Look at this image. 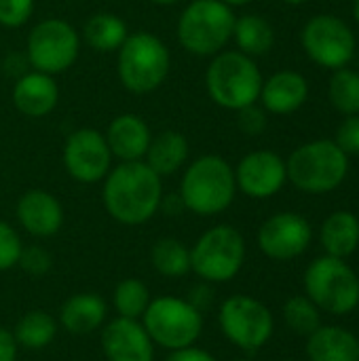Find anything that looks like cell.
I'll return each instance as SVG.
<instances>
[{
    "label": "cell",
    "mask_w": 359,
    "mask_h": 361,
    "mask_svg": "<svg viewBox=\"0 0 359 361\" xmlns=\"http://www.w3.org/2000/svg\"><path fill=\"white\" fill-rule=\"evenodd\" d=\"M286 4H292V6H298V4H305V2H309V0H284Z\"/></svg>",
    "instance_id": "obj_44"
},
{
    "label": "cell",
    "mask_w": 359,
    "mask_h": 361,
    "mask_svg": "<svg viewBox=\"0 0 359 361\" xmlns=\"http://www.w3.org/2000/svg\"><path fill=\"white\" fill-rule=\"evenodd\" d=\"M171 72V51L148 30L129 32L116 51V76L133 95H148L163 87Z\"/></svg>",
    "instance_id": "obj_4"
},
{
    "label": "cell",
    "mask_w": 359,
    "mask_h": 361,
    "mask_svg": "<svg viewBox=\"0 0 359 361\" xmlns=\"http://www.w3.org/2000/svg\"><path fill=\"white\" fill-rule=\"evenodd\" d=\"M108 148L118 163L144 161V154L152 140L150 125L135 112H123L110 121L104 131Z\"/></svg>",
    "instance_id": "obj_19"
},
{
    "label": "cell",
    "mask_w": 359,
    "mask_h": 361,
    "mask_svg": "<svg viewBox=\"0 0 359 361\" xmlns=\"http://www.w3.org/2000/svg\"><path fill=\"white\" fill-rule=\"evenodd\" d=\"M288 182L307 195L336 190L349 173V157L332 140H313L298 146L288 159Z\"/></svg>",
    "instance_id": "obj_6"
},
{
    "label": "cell",
    "mask_w": 359,
    "mask_h": 361,
    "mask_svg": "<svg viewBox=\"0 0 359 361\" xmlns=\"http://www.w3.org/2000/svg\"><path fill=\"white\" fill-rule=\"evenodd\" d=\"M233 40L237 44V51L250 55V57H262L267 55L275 44V30L271 21L258 13H248L235 19L233 27Z\"/></svg>",
    "instance_id": "obj_26"
},
{
    "label": "cell",
    "mask_w": 359,
    "mask_h": 361,
    "mask_svg": "<svg viewBox=\"0 0 359 361\" xmlns=\"http://www.w3.org/2000/svg\"><path fill=\"white\" fill-rule=\"evenodd\" d=\"M262 72L254 57L241 51H220L209 57L205 68V91L209 99L231 112H239L258 104L262 89Z\"/></svg>",
    "instance_id": "obj_3"
},
{
    "label": "cell",
    "mask_w": 359,
    "mask_h": 361,
    "mask_svg": "<svg viewBox=\"0 0 359 361\" xmlns=\"http://www.w3.org/2000/svg\"><path fill=\"white\" fill-rule=\"evenodd\" d=\"M231 361H250V360H231Z\"/></svg>",
    "instance_id": "obj_45"
},
{
    "label": "cell",
    "mask_w": 359,
    "mask_h": 361,
    "mask_svg": "<svg viewBox=\"0 0 359 361\" xmlns=\"http://www.w3.org/2000/svg\"><path fill=\"white\" fill-rule=\"evenodd\" d=\"M140 322L154 347L169 353L197 345L203 332V313L197 311L186 298L178 296L152 298Z\"/></svg>",
    "instance_id": "obj_9"
},
{
    "label": "cell",
    "mask_w": 359,
    "mask_h": 361,
    "mask_svg": "<svg viewBox=\"0 0 359 361\" xmlns=\"http://www.w3.org/2000/svg\"><path fill=\"white\" fill-rule=\"evenodd\" d=\"M313 241L309 220L296 212H279L267 218L258 228V247L271 260H294L303 256Z\"/></svg>",
    "instance_id": "obj_14"
},
{
    "label": "cell",
    "mask_w": 359,
    "mask_h": 361,
    "mask_svg": "<svg viewBox=\"0 0 359 361\" xmlns=\"http://www.w3.org/2000/svg\"><path fill=\"white\" fill-rule=\"evenodd\" d=\"M245 262V239L231 224L207 228L190 247V273L205 283L235 279Z\"/></svg>",
    "instance_id": "obj_7"
},
{
    "label": "cell",
    "mask_w": 359,
    "mask_h": 361,
    "mask_svg": "<svg viewBox=\"0 0 359 361\" xmlns=\"http://www.w3.org/2000/svg\"><path fill=\"white\" fill-rule=\"evenodd\" d=\"M15 218L28 235L49 239L61 231L66 216L63 205L55 195L42 188H30L17 199Z\"/></svg>",
    "instance_id": "obj_17"
},
{
    "label": "cell",
    "mask_w": 359,
    "mask_h": 361,
    "mask_svg": "<svg viewBox=\"0 0 359 361\" xmlns=\"http://www.w3.org/2000/svg\"><path fill=\"white\" fill-rule=\"evenodd\" d=\"M11 102L13 108L25 118H44L59 104V85L55 76L30 70L15 80Z\"/></svg>",
    "instance_id": "obj_18"
},
{
    "label": "cell",
    "mask_w": 359,
    "mask_h": 361,
    "mask_svg": "<svg viewBox=\"0 0 359 361\" xmlns=\"http://www.w3.org/2000/svg\"><path fill=\"white\" fill-rule=\"evenodd\" d=\"M235 8L222 0H190L176 23L180 47L195 57H214L233 40Z\"/></svg>",
    "instance_id": "obj_5"
},
{
    "label": "cell",
    "mask_w": 359,
    "mask_h": 361,
    "mask_svg": "<svg viewBox=\"0 0 359 361\" xmlns=\"http://www.w3.org/2000/svg\"><path fill=\"white\" fill-rule=\"evenodd\" d=\"M72 361H80V360H72Z\"/></svg>",
    "instance_id": "obj_47"
},
{
    "label": "cell",
    "mask_w": 359,
    "mask_h": 361,
    "mask_svg": "<svg viewBox=\"0 0 359 361\" xmlns=\"http://www.w3.org/2000/svg\"><path fill=\"white\" fill-rule=\"evenodd\" d=\"M218 324L226 341L248 353L262 349L271 341L275 330L271 309L245 294L231 296L222 302Z\"/></svg>",
    "instance_id": "obj_11"
},
{
    "label": "cell",
    "mask_w": 359,
    "mask_h": 361,
    "mask_svg": "<svg viewBox=\"0 0 359 361\" xmlns=\"http://www.w3.org/2000/svg\"><path fill=\"white\" fill-rule=\"evenodd\" d=\"M150 300L152 296L148 286L133 277L116 283L112 292V307L116 311V317H125V319H142Z\"/></svg>",
    "instance_id": "obj_29"
},
{
    "label": "cell",
    "mask_w": 359,
    "mask_h": 361,
    "mask_svg": "<svg viewBox=\"0 0 359 361\" xmlns=\"http://www.w3.org/2000/svg\"><path fill=\"white\" fill-rule=\"evenodd\" d=\"M36 8V0H0V25L6 30L23 27Z\"/></svg>",
    "instance_id": "obj_33"
},
{
    "label": "cell",
    "mask_w": 359,
    "mask_h": 361,
    "mask_svg": "<svg viewBox=\"0 0 359 361\" xmlns=\"http://www.w3.org/2000/svg\"><path fill=\"white\" fill-rule=\"evenodd\" d=\"M284 319L286 326L298 336H309L322 326L320 309L307 296H292L284 305Z\"/></svg>",
    "instance_id": "obj_31"
},
{
    "label": "cell",
    "mask_w": 359,
    "mask_h": 361,
    "mask_svg": "<svg viewBox=\"0 0 359 361\" xmlns=\"http://www.w3.org/2000/svg\"><path fill=\"white\" fill-rule=\"evenodd\" d=\"M112 152L104 131L93 127H78L66 135L61 148V165L66 173L78 184H99L112 169Z\"/></svg>",
    "instance_id": "obj_13"
},
{
    "label": "cell",
    "mask_w": 359,
    "mask_h": 361,
    "mask_svg": "<svg viewBox=\"0 0 359 361\" xmlns=\"http://www.w3.org/2000/svg\"><path fill=\"white\" fill-rule=\"evenodd\" d=\"M353 17H355V21L359 23V0H353Z\"/></svg>",
    "instance_id": "obj_43"
},
{
    "label": "cell",
    "mask_w": 359,
    "mask_h": 361,
    "mask_svg": "<svg viewBox=\"0 0 359 361\" xmlns=\"http://www.w3.org/2000/svg\"><path fill=\"white\" fill-rule=\"evenodd\" d=\"M307 97H309L307 78L294 70H279L262 80L258 102L269 114L286 116L300 110Z\"/></svg>",
    "instance_id": "obj_20"
},
{
    "label": "cell",
    "mask_w": 359,
    "mask_h": 361,
    "mask_svg": "<svg viewBox=\"0 0 359 361\" xmlns=\"http://www.w3.org/2000/svg\"><path fill=\"white\" fill-rule=\"evenodd\" d=\"M320 243L328 256L347 260L359 247V218L347 209L330 214L320 228Z\"/></svg>",
    "instance_id": "obj_24"
},
{
    "label": "cell",
    "mask_w": 359,
    "mask_h": 361,
    "mask_svg": "<svg viewBox=\"0 0 359 361\" xmlns=\"http://www.w3.org/2000/svg\"><path fill=\"white\" fill-rule=\"evenodd\" d=\"M237 125L245 135H260L267 129V110L258 104H252L237 112Z\"/></svg>",
    "instance_id": "obj_36"
},
{
    "label": "cell",
    "mask_w": 359,
    "mask_h": 361,
    "mask_svg": "<svg viewBox=\"0 0 359 361\" xmlns=\"http://www.w3.org/2000/svg\"><path fill=\"white\" fill-rule=\"evenodd\" d=\"M129 36L127 21L110 11L93 13L80 32L83 42L95 53H116Z\"/></svg>",
    "instance_id": "obj_25"
},
{
    "label": "cell",
    "mask_w": 359,
    "mask_h": 361,
    "mask_svg": "<svg viewBox=\"0 0 359 361\" xmlns=\"http://www.w3.org/2000/svg\"><path fill=\"white\" fill-rule=\"evenodd\" d=\"M305 296L311 298L320 311L349 315L359 307L358 273L343 258L326 254L307 267Z\"/></svg>",
    "instance_id": "obj_8"
},
{
    "label": "cell",
    "mask_w": 359,
    "mask_h": 361,
    "mask_svg": "<svg viewBox=\"0 0 359 361\" xmlns=\"http://www.w3.org/2000/svg\"><path fill=\"white\" fill-rule=\"evenodd\" d=\"M334 142L347 157L359 154V112L343 118V123L339 125Z\"/></svg>",
    "instance_id": "obj_35"
},
{
    "label": "cell",
    "mask_w": 359,
    "mask_h": 361,
    "mask_svg": "<svg viewBox=\"0 0 359 361\" xmlns=\"http://www.w3.org/2000/svg\"><path fill=\"white\" fill-rule=\"evenodd\" d=\"M197 311H201V313H205L209 307H212V302H214V290H212V283H199V286H195L193 290H190V294H188V298H186Z\"/></svg>",
    "instance_id": "obj_37"
},
{
    "label": "cell",
    "mask_w": 359,
    "mask_h": 361,
    "mask_svg": "<svg viewBox=\"0 0 359 361\" xmlns=\"http://www.w3.org/2000/svg\"><path fill=\"white\" fill-rule=\"evenodd\" d=\"M284 361H298V360H284Z\"/></svg>",
    "instance_id": "obj_46"
},
{
    "label": "cell",
    "mask_w": 359,
    "mask_h": 361,
    "mask_svg": "<svg viewBox=\"0 0 359 361\" xmlns=\"http://www.w3.org/2000/svg\"><path fill=\"white\" fill-rule=\"evenodd\" d=\"M237 192H243L250 199H271L288 182L286 159L275 150H252L233 167Z\"/></svg>",
    "instance_id": "obj_15"
},
{
    "label": "cell",
    "mask_w": 359,
    "mask_h": 361,
    "mask_svg": "<svg viewBox=\"0 0 359 361\" xmlns=\"http://www.w3.org/2000/svg\"><path fill=\"white\" fill-rule=\"evenodd\" d=\"M102 184V203L114 222L123 226H140L159 214L165 195L163 178L144 161L112 165Z\"/></svg>",
    "instance_id": "obj_1"
},
{
    "label": "cell",
    "mask_w": 359,
    "mask_h": 361,
    "mask_svg": "<svg viewBox=\"0 0 359 361\" xmlns=\"http://www.w3.org/2000/svg\"><path fill=\"white\" fill-rule=\"evenodd\" d=\"M165 361H218L209 351L205 349H199V347H186V349H180V351H171Z\"/></svg>",
    "instance_id": "obj_38"
},
{
    "label": "cell",
    "mask_w": 359,
    "mask_h": 361,
    "mask_svg": "<svg viewBox=\"0 0 359 361\" xmlns=\"http://www.w3.org/2000/svg\"><path fill=\"white\" fill-rule=\"evenodd\" d=\"M309 361H359V338L341 326H320L307 336Z\"/></svg>",
    "instance_id": "obj_23"
},
{
    "label": "cell",
    "mask_w": 359,
    "mask_h": 361,
    "mask_svg": "<svg viewBox=\"0 0 359 361\" xmlns=\"http://www.w3.org/2000/svg\"><path fill=\"white\" fill-rule=\"evenodd\" d=\"M152 269L167 279H180L190 273V247L176 237H161L150 247Z\"/></svg>",
    "instance_id": "obj_28"
},
{
    "label": "cell",
    "mask_w": 359,
    "mask_h": 361,
    "mask_svg": "<svg viewBox=\"0 0 359 361\" xmlns=\"http://www.w3.org/2000/svg\"><path fill=\"white\" fill-rule=\"evenodd\" d=\"M224 4H229L231 8H239V6H248V4H252L254 0H222Z\"/></svg>",
    "instance_id": "obj_41"
},
{
    "label": "cell",
    "mask_w": 359,
    "mask_h": 361,
    "mask_svg": "<svg viewBox=\"0 0 359 361\" xmlns=\"http://www.w3.org/2000/svg\"><path fill=\"white\" fill-rule=\"evenodd\" d=\"M300 44L313 63L328 70L347 68L358 49V40L349 23L330 13L315 15L303 25Z\"/></svg>",
    "instance_id": "obj_12"
},
{
    "label": "cell",
    "mask_w": 359,
    "mask_h": 361,
    "mask_svg": "<svg viewBox=\"0 0 359 361\" xmlns=\"http://www.w3.org/2000/svg\"><path fill=\"white\" fill-rule=\"evenodd\" d=\"M108 317L106 300L95 292H78L63 300L59 309V326L74 336H87L104 328Z\"/></svg>",
    "instance_id": "obj_21"
},
{
    "label": "cell",
    "mask_w": 359,
    "mask_h": 361,
    "mask_svg": "<svg viewBox=\"0 0 359 361\" xmlns=\"http://www.w3.org/2000/svg\"><path fill=\"white\" fill-rule=\"evenodd\" d=\"M80 32L61 17L40 19L25 38V57L32 70L57 76L70 70L80 55Z\"/></svg>",
    "instance_id": "obj_10"
},
{
    "label": "cell",
    "mask_w": 359,
    "mask_h": 361,
    "mask_svg": "<svg viewBox=\"0 0 359 361\" xmlns=\"http://www.w3.org/2000/svg\"><path fill=\"white\" fill-rule=\"evenodd\" d=\"M57 330H59V324L51 313L42 309H34V311L23 313L11 332L21 349L42 351L55 341Z\"/></svg>",
    "instance_id": "obj_27"
},
{
    "label": "cell",
    "mask_w": 359,
    "mask_h": 361,
    "mask_svg": "<svg viewBox=\"0 0 359 361\" xmlns=\"http://www.w3.org/2000/svg\"><path fill=\"white\" fill-rule=\"evenodd\" d=\"M178 195L186 212L201 218L220 216L237 197L235 169L218 154H203L184 167Z\"/></svg>",
    "instance_id": "obj_2"
},
{
    "label": "cell",
    "mask_w": 359,
    "mask_h": 361,
    "mask_svg": "<svg viewBox=\"0 0 359 361\" xmlns=\"http://www.w3.org/2000/svg\"><path fill=\"white\" fill-rule=\"evenodd\" d=\"M190 159V144L178 129H163L152 133L150 146L144 154V163L161 178H169L182 171Z\"/></svg>",
    "instance_id": "obj_22"
},
{
    "label": "cell",
    "mask_w": 359,
    "mask_h": 361,
    "mask_svg": "<svg viewBox=\"0 0 359 361\" xmlns=\"http://www.w3.org/2000/svg\"><path fill=\"white\" fill-rule=\"evenodd\" d=\"M106 361H154V343L140 319L114 317L102 330Z\"/></svg>",
    "instance_id": "obj_16"
},
{
    "label": "cell",
    "mask_w": 359,
    "mask_h": 361,
    "mask_svg": "<svg viewBox=\"0 0 359 361\" xmlns=\"http://www.w3.org/2000/svg\"><path fill=\"white\" fill-rule=\"evenodd\" d=\"M328 99L343 114L359 112V72L351 68H339L328 80Z\"/></svg>",
    "instance_id": "obj_30"
},
{
    "label": "cell",
    "mask_w": 359,
    "mask_h": 361,
    "mask_svg": "<svg viewBox=\"0 0 359 361\" xmlns=\"http://www.w3.org/2000/svg\"><path fill=\"white\" fill-rule=\"evenodd\" d=\"M159 212H165L167 216H180V214L186 212V209H184V203H182L180 195L176 192L174 197H165V195H163Z\"/></svg>",
    "instance_id": "obj_40"
},
{
    "label": "cell",
    "mask_w": 359,
    "mask_h": 361,
    "mask_svg": "<svg viewBox=\"0 0 359 361\" xmlns=\"http://www.w3.org/2000/svg\"><path fill=\"white\" fill-rule=\"evenodd\" d=\"M19 345L11 330L0 328V361H17Z\"/></svg>",
    "instance_id": "obj_39"
},
{
    "label": "cell",
    "mask_w": 359,
    "mask_h": 361,
    "mask_svg": "<svg viewBox=\"0 0 359 361\" xmlns=\"http://www.w3.org/2000/svg\"><path fill=\"white\" fill-rule=\"evenodd\" d=\"M148 2H152L154 6H174V4H178L180 0H148Z\"/></svg>",
    "instance_id": "obj_42"
},
{
    "label": "cell",
    "mask_w": 359,
    "mask_h": 361,
    "mask_svg": "<svg viewBox=\"0 0 359 361\" xmlns=\"http://www.w3.org/2000/svg\"><path fill=\"white\" fill-rule=\"evenodd\" d=\"M17 267L30 277H44L53 269V256L42 245H23Z\"/></svg>",
    "instance_id": "obj_32"
},
{
    "label": "cell",
    "mask_w": 359,
    "mask_h": 361,
    "mask_svg": "<svg viewBox=\"0 0 359 361\" xmlns=\"http://www.w3.org/2000/svg\"><path fill=\"white\" fill-rule=\"evenodd\" d=\"M23 243L19 233L4 220H0V273L17 267Z\"/></svg>",
    "instance_id": "obj_34"
}]
</instances>
